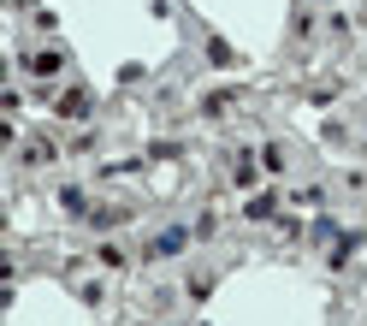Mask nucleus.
<instances>
[{"instance_id": "nucleus-1", "label": "nucleus", "mask_w": 367, "mask_h": 326, "mask_svg": "<svg viewBox=\"0 0 367 326\" xmlns=\"http://www.w3.org/2000/svg\"><path fill=\"white\" fill-rule=\"evenodd\" d=\"M60 54H36V60H30V72H36V77H60Z\"/></svg>"}, {"instance_id": "nucleus-2", "label": "nucleus", "mask_w": 367, "mask_h": 326, "mask_svg": "<svg viewBox=\"0 0 367 326\" xmlns=\"http://www.w3.org/2000/svg\"><path fill=\"white\" fill-rule=\"evenodd\" d=\"M231 178H237V184L249 190V184H255V167H249V154H237V167H231Z\"/></svg>"}, {"instance_id": "nucleus-3", "label": "nucleus", "mask_w": 367, "mask_h": 326, "mask_svg": "<svg viewBox=\"0 0 367 326\" xmlns=\"http://www.w3.org/2000/svg\"><path fill=\"white\" fill-rule=\"evenodd\" d=\"M249 220H273V196H255V202H249Z\"/></svg>"}]
</instances>
